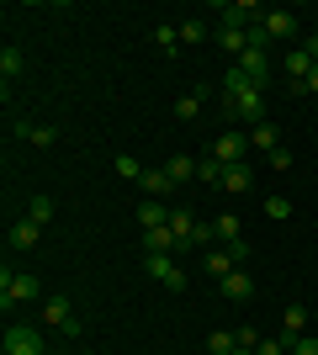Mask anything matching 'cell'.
<instances>
[{
    "label": "cell",
    "mask_w": 318,
    "mask_h": 355,
    "mask_svg": "<svg viewBox=\"0 0 318 355\" xmlns=\"http://www.w3.org/2000/svg\"><path fill=\"white\" fill-rule=\"evenodd\" d=\"M138 186H143L149 196H170V191H175V180H170L165 170H143V180H138Z\"/></svg>",
    "instance_id": "16"
},
{
    "label": "cell",
    "mask_w": 318,
    "mask_h": 355,
    "mask_svg": "<svg viewBox=\"0 0 318 355\" xmlns=\"http://www.w3.org/2000/svg\"><path fill=\"white\" fill-rule=\"evenodd\" d=\"M6 355H48L37 324H6Z\"/></svg>",
    "instance_id": "3"
},
{
    "label": "cell",
    "mask_w": 318,
    "mask_h": 355,
    "mask_svg": "<svg viewBox=\"0 0 318 355\" xmlns=\"http://www.w3.org/2000/svg\"><path fill=\"white\" fill-rule=\"evenodd\" d=\"M303 334H308V308H303V302H292V308L281 313V345L292 350V345L303 340Z\"/></svg>",
    "instance_id": "7"
},
{
    "label": "cell",
    "mask_w": 318,
    "mask_h": 355,
    "mask_svg": "<svg viewBox=\"0 0 318 355\" xmlns=\"http://www.w3.org/2000/svg\"><path fill=\"white\" fill-rule=\"evenodd\" d=\"M218 48H223V53H233V59H239L244 48H249V32H233V27H218Z\"/></svg>",
    "instance_id": "17"
},
{
    "label": "cell",
    "mask_w": 318,
    "mask_h": 355,
    "mask_svg": "<svg viewBox=\"0 0 318 355\" xmlns=\"http://www.w3.org/2000/svg\"><path fill=\"white\" fill-rule=\"evenodd\" d=\"M233 69H239L244 80H249V85H260V90L271 85V64H265V48H244V53H239V64H233Z\"/></svg>",
    "instance_id": "6"
},
{
    "label": "cell",
    "mask_w": 318,
    "mask_h": 355,
    "mask_svg": "<svg viewBox=\"0 0 318 355\" xmlns=\"http://www.w3.org/2000/svg\"><path fill=\"white\" fill-rule=\"evenodd\" d=\"M212 234H218V244H233V239H239V218H233V212L212 218Z\"/></svg>",
    "instance_id": "20"
},
{
    "label": "cell",
    "mask_w": 318,
    "mask_h": 355,
    "mask_svg": "<svg viewBox=\"0 0 318 355\" xmlns=\"http://www.w3.org/2000/svg\"><path fill=\"white\" fill-rule=\"evenodd\" d=\"M202 270H212V276H218V282H223L228 270H239V266H233V260H228V250H207V266H202Z\"/></svg>",
    "instance_id": "24"
},
{
    "label": "cell",
    "mask_w": 318,
    "mask_h": 355,
    "mask_svg": "<svg viewBox=\"0 0 318 355\" xmlns=\"http://www.w3.org/2000/svg\"><path fill=\"white\" fill-rule=\"evenodd\" d=\"M255 355H292V350H287L281 340H260V345H255Z\"/></svg>",
    "instance_id": "33"
},
{
    "label": "cell",
    "mask_w": 318,
    "mask_h": 355,
    "mask_svg": "<svg viewBox=\"0 0 318 355\" xmlns=\"http://www.w3.org/2000/svg\"><path fill=\"white\" fill-rule=\"evenodd\" d=\"M43 292V286H37V276H32V270H0V308L11 313V302H32V297Z\"/></svg>",
    "instance_id": "1"
},
{
    "label": "cell",
    "mask_w": 318,
    "mask_h": 355,
    "mask_svg": "<svg viewBox=\"0 0 318 355\" xmlns=\"http://www.w3.org/2000/svg\"><path fill=\"white\" fill-rule=\"evenodd\" d=\"M69 318H75V308H69V297H48V302H43V324H48V329H64Z\"/></svg>",
    "instance_id": "12"
},
{
    "label": "cell",
    "mask_w": 318,
    "mask_h": 355,
    "mask_svg": "<svg viewBox=\"0 0 318 355\" xmlns=\"http://www.w3.org/2000/svg\"><path fill=\"white\" fill-rule=\"evenodd\" d=\"M265 37H281V43H287V37H297V16L281 11V6H276V11H265Z\"/></svg>",
    "instance_id": "10"
},
{
    "label": "cell",
    "mask_w": 318,
    "mask_h": 355,
    "mask_svg": "<svg viewBox=\"0 0 318 355\" xmlns=\"http://www.w3.org/2000/svg\"><path fill=\"white\" fill-rule=\"evenodd\" d=\"M11 138H32V122L27 117H11Z\"/></svg>",
    "instance_id": "36"
},
{
    "label": "cell",
    "mask_w": 318,
    "mask_h": 355,
    "mask_svg": "<svg viewBox=\"0 0 318 355\" xmlns=\"http://www.w3.org/2000/svg\"><path fill=\"white\" fill-rule=\"evenodd\" d=\"M218 286H223V297H233V302H249V297H255V276H249V270H228Z\"/></svg>",
    "instance_id": "9"
},
{
    "label": "cell",
    "mask_w": 318,
    "mask_h": 355,
    "mask_svg": "<svg viewBox=\"0 0 318 355\" xmlns=\"http://www.w3.org/2000/svg\"><path fill=\"white\" fill-rule=\"evenodd\" d=\"M37 239H43V223H32V218H16V223H11V234H6V244H11V250H32Z\"/></svg>",
    "instance_id": "8"
},
{
    "label": "cell",
    "mask_w": 318,
    "mask_h": 355,
    "mask_svg": "<svg viewBox=\"0 0 318 355\" xmlns=\"http://www.w3.org/2000/svg\"><path fill=\"white\" fill-rule=\"evenodd\" d=\"M207 350H212V355H233V350H239V334L218 329V334H207Z\"/></svg>",
    "instance_id": "23"
},
{
    "label": "cell",
    "mask_w": 318,
    "mask_h": 355,
    "mask_svg": "<svg viewBox=\"0 0 318 355\" xmlns=\"http://www.w3.org/2000/svg\"><path fill=\"white\" fill-rule=\"evenodd\" d=\"M313 53H308V48H292L287 53V74H292V85H297V80H308V74H313Z\"/></svg>",
    "instance_id": "14"
},
{
    "label": "cell",
    "mask_w": 318,
    "mask_h": 355,
    "mask_svg": "<svg viewBox=\"0 0 318 355\" xmlns=\"http://www.w3.org/2000/svg\"><path fill=\"white\" fill-rule=\"evenodd\" d=\"M207 37V21H181V43H202Z\"/></svg>",
    "instance_id": "30"
},
{
    "label": "cell",
    "mask_w": 318,
    "mask_h": 355,
    "mask_svg": "<svg viewBox=\"0 0 318 355\" xmlns=\"http://www.w3.org/2000/svg\"><path fill=\"white\" fill-rule=\"evenodd\" d=\"M228 250V260H233V266H244V260H249V244H244V239H233V244H223Z\"/></svg>",
    "instance_id": "31"
},
{
    "label": "cell",
    "mask_w": 318,
    "mask_h": 355,
    "mask_svg": "<svg viewBox=\"0 0 318 355\" xmlns=\"http://www.w3.org/2000/svg\"><path fill=\"white\" fill-rule=\"evenodd\" d=\"M292 355H318V334H303V340L292 345Z\"/></svg>",
    "instance_id": "34"
},
{
    "label": "cell",
    "mask_w": 318,
    "mask_h": 355,
    "mask_svg": "<svg viewBox=\"0 0 318 355\" xmlns=\"http://www.w3.org/2000/svg\"><path fill=\"white\" fill-rule=\"evenodd\" d=\"M202 101H207V90H191V96H181V101H175V117L191 122V117L202 112Z\"/></svg>",
    "instance_id": "21"
},
{
    "label": "cell",
    "mask_w": 318,
    "mask_h": 355,
    "mask_svg": "<svg viewBox=\"0 0 318 355\" xmlns=\"http://www.w3.org/2000/svg\"><path fill=\"white\" fill-rule=\"evenodd\" d=\"M165 175H170V180H175V186H186V180L197 175V159H186V154H175V159H170V164H165Z\"/></svg>",
    "instance_id": "19"
},
{
    "label": "cell",
    "mask_w": 318,
    "mask_h": 355,
    "mask_svg": "<svg viewBox=\"0 0 318 355\" xmlns=\"http://www.w3.org/2000/svg\"><path fill=\"white\" fill-rule=\"evenodd\" d=\"M265 21V11L260 6H249V0H218V27H233V32H249Z\"/></svg>",
    "instance_id": "2"
},
{
    "label": "cell",
    "mask_w": 318,
    "mask_h": 355,
    "mask_svg": "<svg viewBox=\"0 0 318 355\" xmlns=\"http://www.w3.org/2000/svg\"><path fill=\"white\" fill-rule=\"evenodd\" d=\"M255 186V175H249V164H223V191H249Z\"/></svg>",
    "instance_id": "13"
},
{
    "label": "cell",
    "mask_w": 318,
    "mask_h": 355,
    "mask_svg": "<svg viewBox=\"0 0 318 355\" xmlns=\"http://www.w3.org/2000/svg\"><path fill=\"white\" fill-rule=\"evenodd\" d=\"M32 144H37V148H53V144H59V133H53V128H32Z\"/></svg>",
    "instance_id": "32"
},
{
    "label": "cell",
    "mask_w": 318,
    "mask_h": 355,
    "mask_svg": "<svg viewBox=\"0 0 318 355\" xmlns=\"http://www.w3.org/2000/svg\"><path fill=\"white\" fill-rule=\"evenodd\" d=\"M197 180H207V186H223V164H218V159H202V164H197Z\"/></svg>",
    "instance_id": "27"
},
{
    "label": "cell",
    "mask_w": 318,
    "mask_h": 355,
    "mask_svg": "<svg viewBox=\"0 0 318 355\" xmlns=\"http://www.w3.org/2000/svg\"><path fill=\"white\" fill-rule=\"evenodd\" d=\"M117 175H122V180H143V170H138L133 154H117Z\"/></svg>",
    "instance_id": "29"
},
{
    "label": "cell",
    "mask_w": 318,
    "mask_h": 355,
    "mask_svg": "<svg viewBox=\"0 0 318 355\" xmlns=\"http://www.w3.org/2000/svg\"><path fill=\"white\" fill-rule=\"evenodd\" d=\"M143 250L149 254H175L181 244H175V234H170V223H165V228H143Z\"/></svg>",
    "instance_id": "11"
},
{
    "label": "cell",
    "mask_w": 318,
    "mask_h": 355,
    "mask_svg": "<svg viewBox=\"0 0 318 355\" xmlns=\"http://www.w3.org/2000/svg\"><path fill=\"white\" fill-rule=\"evenodd\" d=\"M271 164L276 170H292V148H271Z\"/></svg>",
    "instance_id": "35"
},
{
    "label": "cell",
    "mask_w": 318,
    "mask_h": 355,
    "mask_svg": "<svg viewBox=\"0 0 318 355\" xmlns=\"http://www.w3.org/2000/svg\"><path fill=\"white\" fill-rule=\"evenodd\" d=\"M21 64H27V59H21V48H0V80H6V85L21 74Z\"/></svg>",
    "instance_id": "18"
},
{
    "label": "cell",
    "mask_w": 318,
    "mask_h": 355,
    "mask_svg": "<svg viewBox=\"0 0 318 355\" xmlns=\"http://www.w3.org/2000/svg\"><path fill=\"white\" fill-rule=\"evenodd\" d=\"M75 355H96V350H75Z\"/></svg>",
    "instance_id": "38"
},
{
    "label": "cell",
    "mask_w": 318,
    "mask_h": 355,
    "mask_svg": "<svg viewBox=\"0 0 318 355\" xmlns=\"http://www.w3.org/2000/svg\"><path fill=\"white\" fill-rule=\"evenodd\" d=\"M249 148H265V154H271V148H281V128H276V122H255Z\"/></svg>",
    "instance_id": "15"
},
{
    "label": "cell",
    "mask_w": 318,
    "mask_h": 355,
    "mask_svg": "<svg viewBox=\"0 0 318 355\" xmlns=\"http://www.w3.org/2000/svg\"><path fill=\"white\" fill-rule=\"evenodd\" d=\"M143 270L159 286H170V292H186V270L175 266V254H143Z\"/></svg>",
    "instance_id": "4"
},
{
    "label": "cell",
    "mask_w": 318,
    "mask_h": 355,
    "mask_svg": "<svg viewBox=\"0 0 318 355\" xmlns=\"http://www.w3.org/2000/svg\"><path fill=\"white\" fill-rule=\"evenodd\" d=\"M244 148H249V138L233 133V128H223V133L212 138V159L218 164H244Z\"/></svg>",
    "instance_id": "5"
},
{
    "label": "cell",
    "mask_w": 318,
    "mask_h": 355,
    "mask_svg": "<svg viewBox=\"0 0 318 355\" xmlns=\"http://www.w3.org/2000/svg\"><path fill=\"white\" fill-rule=\"evenodd\" d=\"M154 43L165 48V53H175V48H181V32L175 27H154Z\"/></svg>",
    "instance_id": "28"
},
{
    "label": "cell",
    "mask_w": 318,
    "mask_h": 355,
    "mask_svg": "<svg viewBox=\"0 0 318 355\" xmlns=\"http://www.w3.org/2000/svg\"><path fill=\"white\" fill-rule=\"evenodd\" d=\"M233 355H255V350H244V345H239V350H233Z\"/></svg>",
    "instance_id": "37"
},
{
    "label": "cell",
    "mask_w": 318,
    "mask_h": 355,
    "mask_svg": "<svg viewBox=\"0 0 318 355\" xmlns=\"http://www.w3.org/2000/svg\"><path fill=\"white\" fill-rule=\"evenodd\" d=\"M27 218L32 223H48V218H53V196H32V202H27Z\"/></svg>",
    "instance_id": "25"
},
{
    "label": "cell",
    "mask_w": 318,
    "mask_h": 355,
    "mask_svg": "<svg viewBox=\"0 0 318 355\" xmlns=\"http://www.w3.org/2000/svg\"><path fill=\"white\" fill-rule=\"evenodd\" d=\"M138 223H143V228H165V223H170V212L159 207V202H143V207H138Z\"/></svg>",
    "instance_id": "22"
},
{
    "label": "cell",
    "mask_w": 318,
    "mask_h": 355,
    "mask_svg": "<svg viewBox=\"0 0 318 355\" xmlns=\"http://www.w3.org/2000/svg\"><path fill=\"white\" fill-rule=\"evenodd\" d=\"M265 218L287 223V218H292V202H287V196H265Z\"/></svg>",
    "instance_id": "26"
}]
</instances>
